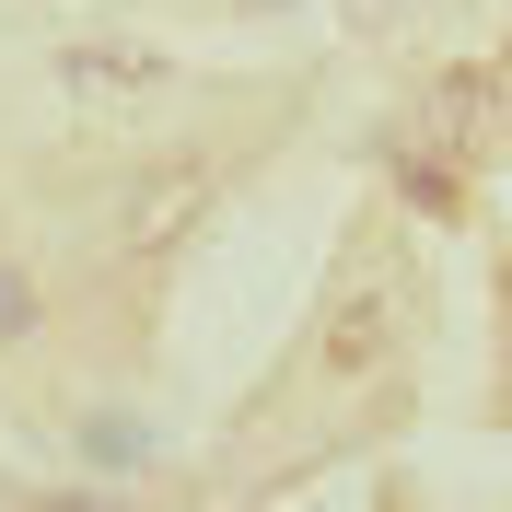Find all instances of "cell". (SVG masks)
<instances>
[{
	"mask_svg": "<svg viewBox=\"0 0 512 512\" xmlns=\"http://www.w3.org/2000/svg\"><path fill=\"white\" fill-rule=\"evenodd\" d=\"M408 315H419V291H396V280L338 291V303H326V338L303 350V384H373L384 361H396V338H408Z\"/></svg>",
	"mask_w": 512,
	"mask_h": 512,
	"instance_id": "1",
	"label": "cell"
},
{
	"mask_svg": "<svg viewBox=\"0 0 512 512\" xmlns=\"http://www.w3.org/2000/svg\"><path fill=\"white\" fill-rule=\"evenodd\" d=\"M198 210V163H163L152 187H140V210H128V245H175Z\"/></svg>",
	"mask_w": 512,
	"mask_h": 512,
	"instance_id": "2",
	"label": "cell"
},
{
	"mask_svg": "<svg viewBox=\"0 0 512 512\" xmlns=\"http://www.w3.org/2000/svg\"><path fill=\"white\" fill-rule=\"evenodd\" d=\"M35 326V291H24V268H0V338H24Z\"/></svg>",
	"mask_w": 512,
	"mask_h": 512,
	"instance_id": "3",
	"label": "cell"
}]
</instances>
